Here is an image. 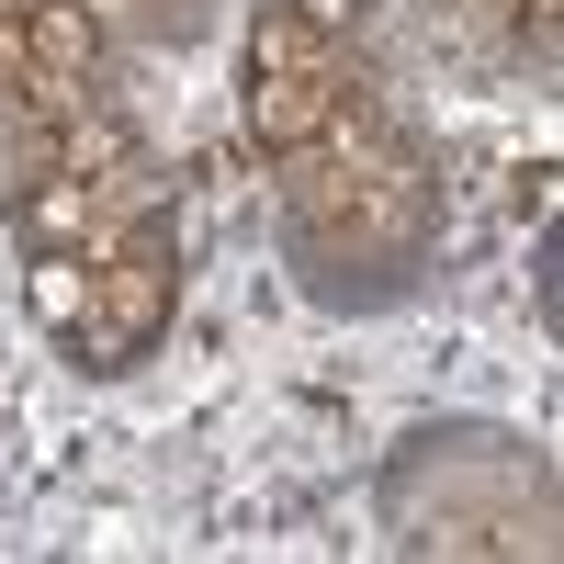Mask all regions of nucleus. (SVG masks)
Segmentation results:
<instances>
[{"label": "nucleus", "mask_w": 564, "mask_h": 564, "mask_svg": "<svg viewBox=\"0 0 564 564\" xmlns=\"http://www.w3.org/2000/svg\"><path fill=\"white\" fill-rule=\"evenodd\" d=\"M90 271H102V294H90L79 361H90V372H124V361L170 327V294H181V238H170V215H124Z\"/></svg>", "instance_id": "f257e3e1"}, {"label": "nucleus", "mask_w": 564, "mask_h": 564, "mask_svg": "<svg viewBox=\"0 0 564 564\" xmlns=\"http://www.w3.org/2000/svg\"><path fill=\"white\" fill-rule=\"evenodd\" d=\"M350 57H327V68H249V90H238V124H249V148H305V135H327V113L350 102Z\"/></svg>", "instance_id": "f03ea898"}, {"label": "nucleus", "mask_w": 564, "mask_h": 564, "mask_svg": "<svg viewBox=\"0 0 564 564\" xmlns=\"http://www.w3.org/2000/svg\"><path fill=\"white\" fill-rule=\"evenodd\" d=\"M372 170L384 159H350V148H327V135H305V148H282V204H294L305 226H339V215H361Z\"/></svg>", "instance_id": "7ed1b4c3"}, {"label": "nucleus", "mask_w": 564, "mask_h": 564, "mask_svg": "<svg viewBox=\"0 0 564 564\" xmlns=\"http://www.w3.org/2000/svg\"><path fill=\"white\" fill-rule=\"evenodd\" d=\"M90 294H102V271H90L79 249H34V260H23V316L57 327V339L90 327Z\"/></svg>", "instance_id": "20e7f679"}, {"label": "nucleus", "mask_w": 564, "mask_h": 564, "mask_svg": "<svg viewBox=\"0 0 564 564\" xmlns=\"http://www.w3.org/2000/svg\"><path fill=\"white\" fill-rule=\"evenodd\" d=\"M23 45H34L45 79H90V68H102V12H90V0H34Z\"/></svg>", "instance_id": "39448f33"}, {"label": "nucleus", "mask_w": 564, "mask_h": 564, "mask_svg": "<svg viewBox=\"0 0 564 564\" xmlns=\"http://www.w3.org/2000/svg\"><path fill=\"white\" fill-rule=\"evenodd\" d=\"M45 159H57L68 181H90V193H113V181H124V124H113L102 102H79L57 135H45Z\"/></svg>", "instance_id": "423d86ee"}, {"label": "nucleus", "mask_w": 564, "mask_h": 564, "mask_svg": "<svg viewBox=\"0 0 564 564\" xmlns=\"http://www.w3.org/2000/svg\"><path fill=\"white\" fill-rule=\"evenodd\" d=\"M90 181H68V170H45V181H23V249H68L79 226H90Z\"/></svg>", "instance_id": "0eeeda50"}, {"label": "nucleus", "mask_w": 564, "mask_h": 564, "mask_svg": "<svg viewBox=\"0 0 564 564\" xmlns=\"http://www.w3.org/2000/svg\"><path fill=\"white\" fill-rule=\"evenodd\" d=\"M327 57H339V34H316L294 12H260L249 23V68H327Z\"/></svg>", "instance_id": "6e6552de"}, {"label": "nucleus", "mask_w": 564, "mask_h": 564, "mask_svg": "<svg viewBox=\"0 0 564 564\" xmlns=\"http://www.w3.org/2000/svg\"><path fill=\"white\" fill-rule=\"evenodd\" d=\"M23 79H34V45H23V23H0V102H23Z\"/></svg>", "instance_id": "1a4fd4ad"}, {"label": "nucleus", "mask_w": 564, "mask_h": 564, "mask_svg": "<svg viewBox=\"0 0 564 564\" xmlns=\"http://www.w3.org/2000/svg\"><path fill=\"white\" fill-rule=\"evenodd\" d=\"M282 12L316 23V34H350V23H361V0H282Z\"/></svg>", "instance_id": "9d476101"}, {"label": "nucleus", "mask_w": 564, "mask_h": 564, "mask_svg": "<svg viewBox=\"0 0 564 564\" xmlns=\"http://www.w3.org/2000/svg\"><path fill=\"white\" fill-rule=\"evenodd\" d=\"M23 12H34V0H0V23H23Z\"/></svg>", "instance_id": "9b49d317"}]
</instances>
